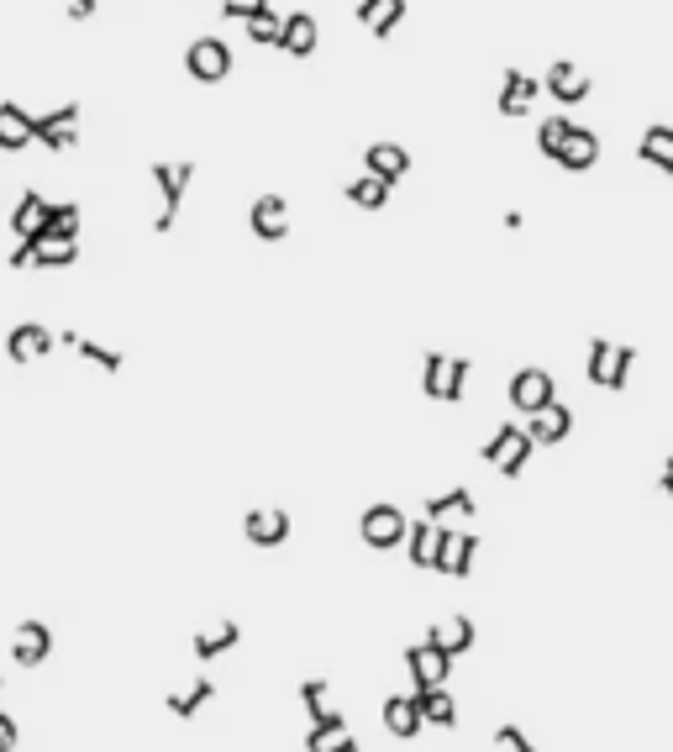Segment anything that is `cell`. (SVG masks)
Masks as SVG:
<instances>
[{
	"label": "cell",
	"instance_id": "cell-1",
	"mask_svg": "<svg viewBox=\"0 0 673 752\" xmlns=\"http://www.w3.org/2000/svg\"><path fill=\"white\" fill-rule=\"evenodd\" d=\"M636 369V348L632 342H611V337H594L590 353H584V374L600 390H626Z\"/></svg>",
	"mask_w": 673,
	"mask_h": 752
},
{
	"label": "cell",
	"instance_id": "cell-2",
	"mask_svg": "<svg viewBox=\"0 0 673 752\" xmlns=\"http://www.w3.org/2000/svg\"><path fill=\"white\" fill-rule=\"evenodd\" d=\"M532 453H536V442H532V432H526L521 421H500L495 437L479 448V458H484V463H495L505 479H521V474H526Z\"/></svg>",
	"mask_w": 673,
	"mask_h": 752
},
{
	"label": "cell",
	"instance_id": "cell-3",
	"mask_svg": "<svg viewBox=\"0 0 673 752\" xmlns=\"http://www.w3.org/2000/svg\"><path fill=\"white\" fill-rule=\"evenodd\" d=\"M469 369H474L469 358L426 353V358H421V395L458 405V400H463V390H469Z\"/></svg>",
	"mask_w": 673,
	"mask_h": 752
},
{
	"label": "cell",
	"instance_id": "cell-4",
	"mask_svg": "<svg viewBox=\"0 0 673 752\" xmlns=\"http://www.w3.org/2000/svg\"><path fill=\"white\" fill-rule=\"evenodd\" d=\"M153 184H159V217H153V232H169L179 221V205H184V190L195 179V163H153L148 169Z\"/></svg>",
	"mask_w": 673,
	"mask_h": 752
},
{
	"label": "cell",
	"instance_id": "cell-5",
	"mask_svg": "<svg viewBox=\"0 0 673 752\" xmlns=\"http://www.w3.org/2000/svg\"><path fill=\"white\" fill-rule=\"evenodd\" d=\"M505 400H511V411H521V417H536L542 405H553V400H558V379L548 374V369L526 363V369H515V374H511Z\"/></svg>",
	"mask_w": 673,
	"mask_h": 752
},
{
	"label": "cell",
	"instance_id": "cell-6",
	"mask_svg": "<svg viewBox=\"0 0 673 752\" xmlns=\"http://www.w3.org/2000/svg\"><path fill=\"white\" fill-rule=\"evenodd\" d=\"M405 532H411V515L400 511V505H369V511H363V521H358L363 548H379V553L405 548Z\"/></svg>",
	"mask_w": 673,
	"mask_h": 752
},
{
	"label": "cell",
	"instance_id": "cell-7",
	"mask_svg": "<svg viewBox=\"0 0 673 752\" xmlns=\"http://www.w3.org/2000/svg\"><path fill=\"white\" fill-rule=\"evenodd\" d=\"M184 69H190V80L195 84H221L232 74V42L227 38H195L190 42V53H184Z\"/></svg>",
	"mask_w": 673,
	"mask_h": 752
},
{
	"label": "cell",
	"instance_id": "cell-8",
	"mask_svg": "<svg viewBox=\"0 0 673 752\" xmlns=\"http://www.w3.org/2000/svg\"><path fill=\"white\" fill-rule=\"evenodd\" d=\"M295 532V521L284 505H253V511L242 515V537L253 542V548H284Z\"/></svg>",
	"mask_w": 673,
	"mask_h": 752
},
{
	"label": "cell",
	"instance_id": "cell-9",
	"mask_svg": "<svg viewBox=\"0 0 673 752\" xmlns=\"http://www.w3.org/2000/svg\"><path fill=\"white\" fill-rule=\"evenodd\" d=\"M405 669H411V684L416 690H432V684H448V673H453V658L436 648L432 636L421 632L416 648H405Z\"/></svg>",
	"mask_w": 673,
	"mask_h": 752
},
{
	"label": "cell",
	"instance_id": "cell-10",
	"mask_svg": "<svg viewBox=\"0 0 673 752\" xmlns=\"http://www.w3.org/2000/svg\"><path fill=\"white\" fill-rule=\"evenodd\" d=\"M248 227L258 242H284L290 238V200L284 195H258L248 205Z\"/></svg>",
	"mask_w": 673,
	"mask_h": 752
},
{
	"label": "cell",
	"instance_id": "cell-11",
	"mask_svg": "<svg viewBox=\"0 0 673 752\" xmlns=\"http://www.w3.org/2000/svg\"><path fill=\"white\" fill-rule=\"evenodd\" d=\"M59 348V332H48L42 321H21V327H11V337H6V358L11 363H38V358H48Z\"/></svg>",
	"mask_w": 673,
	"mask_h": 752
},
{
	"label": "cell",
	"instance_id": "cell-12",
	"mask_svg": "<svg viewBox=\"0 0 673 752\" xmlns=\"http://www.w3.org/2000/svg\"><path fill=\"white\" fill-rule=\"evenodd\" d=\"M536 96H542V80L526 74V69H505V80H500V117H532Z\"/></svg>",
	"mask_w": 673,
	"mask_h": 752
},
{
	"label": "cell",
	"instance_id": "cell-13",
	"mask_svg": "<svg viewBox=\"0 0 673 752\" xmlns=\"http://www.w3.org/2000/svg\"><path fill=\"white\" fill-rule=\"evenodd\" d=\"M542 90L558 100V106H579V100H590V74H579L569 59H553L548 63V74H542Z\"/></svg>",
	"mask_w": 673,
	"mask_h": 752
},
{
	"label": "cell",
	"instance_id": "cell-14",
	"mask_svg": "<svg viewBox=\"0 0 673 752\" xmlns=\"http://www.w3.org/2000/svg\"><path fill=\"white\" fill-rule=\"evenodd\" d=\"M32 132H38V142H42V148H53V153L74 148V142H80V106H59V111H42Z\"/></svg>",
	"mask_w": 673,
	"mask_h": 752
},
{
	"label": "cell",
	"instance_id": "cell-15",
	"mask_svg": "<svg viewBox=\"0 0 673 752\" xmlns=\"http://www.w3.org/2000/svg\"><path fill=\"white\" fill-rule=\"evenodd\" d=\"M321 42V21L311 11H284V32H279V53L290 59H311Z\"/></svg>",
	"mask_w": 673,
	"mask_h": 752
},
{
	"label": "cell",
	"instance_id": "cell-16",
	"mask_svg": "<svg viewBox=\"0 0 673 752\" xmlns=\"http://www.w3.org/2000/svg\"><path fill=\"white\" fill-rule=\"evenodd\" d=\"M379 721H384V732L400 736V742H411V736H421V705L416 694H384V705H379Z\"/></svg>",
	"mask_w": 673,
	"mask_h": 752
},
{
	"label": "cell",
	"instance_id": "cell-17",
	"mask_svg": "<svg viewBox=\"0 0 673 752\" xmlns=\"http://www.w3.org/2000/svg\"><path fill=\"white\" fill-rule=\"evenodd\" d=\"M553 163L563 169V174H590L594 163H600V132H594V127H579V121H574V132H569L563 153H558Z\"/></svg>",
	"mask_w": 673,
	"mask_h": 752
},
{
	"label": "cell",
	"instance_id": "cell-18",
	"mask_svg": "<svg viewBox=\"0 0 673 752\" xmlns=\"http://www.w3.org/2000/svg\"><path fill=\"white\" fill-rule=\"evenodd\" d=\"M474 553H479V537H474V532H448V527H442V553H436V574L469 579V569H474Z\"/></svg>",
	"mask_w": 673,
	"mask_h": 752
},
{
	"label": "cell",
	"instance_id": "cell-19",
	"mask_svg": "<svg viewBox=\"0 0 673 752\" xmlns=\"http://www.w3.org/2000/svg\"><path fill=\"white\" fill-rule=\"evenodd\" d=\"M48 653H53V632L42 621H21L17 636H11V663L17 669H38V663H48Z\"/></svg>",
	"mask_w": 673,
	"mask_h": 752
},
{
	"label": "cell",
	"instance_id": "cell-20",
	"mask_svg": "<svg viewBox=\"0 0 673 752\" xmlns=\"http://www.w3.org/2000/svg\"><path fill=\"white\" fill-rule=\"evenodd\" d=\"M48 211H53V200H42V190H21L17 211H11V232L21 242H42L48 232Z\"/></svg>",
	"mask_w": 673,
	"mask_h": 752
},
{
	"label": "cell",
	"instance_id": "cell-21",
	"mask_svg": "<svg viewBox=\"0 0 673 752\" xmlns=\"http://www.w3.org/2000/svg\"><path fill=\"white\" fill-rule=\"evenodd\" d=\"M526 432H532L536 448H558L563 437L574 432V411H569L563 400H553V405H542L536 417H526Z\"/></svg>",
	"mask_w": 673,
	"mask_h": 752
},
{
	"label": "cell",
	"instance_id": "cell-22",
	"mask_svg": "<svg viewBox=\"0 0 673 752\" xmlns=\"http://www.w3.org/2000/svg\"><path fill=\"white\" fill-rule=\"evenodd\" d=\"M436 553H442V521L416 515L411 532H405V558H411V569H436Z\"/></svg>",
	"mask_w": 673,
	"mask_h": 752
},
{
	"label": "cell",
	"instance_id": "cell-23",
	"mask_svg": "<svg viewBox=\"0 0 673 752\" xmlns=\"http://www.w3.org/2000/svg\"><path fill=\"white\" fill-rule=\"evenodd\" d=\"M363 169L379 174L384 184H400V179L411 174V153H405L400 142H369V148H363Z\"/></svg>",
	"mask_w": 673,
	"mask_h": 752
},
{
	"label": "cell",
	"instance_id": "cell-24",
	"mask_svg": "<svg viewBox=\"0 0 673 752\" xmlns=\"http://www.w3.org/2000/svg\"><path fill=\"white\" fill-rule=\"evenodd\" d=\"M38 117L32 111H21L17 100H0V153H21L27 142H38Z\"/></svg>",
	"mask_w": 673,
	"mask_h": 752
},
{
	"label": "cell",
	"instance_id": "cell-25",
	"mask_svg": "<svg viewBox=\"0 0 673 752\" xmlns=\"http://www.w3.org/2000/svg\"><path fill=\"white\" fill-rule=\"evenodd\" d=\"M636 159L657 169V174H673V127L669 121H653V127H642V138H636Z\"/></svg>",
	"mask_w": 673,
	"mask_h": 752
},
{
	"label": "cell",
	"instance_id": "cell-26",
	"mask_svg": "<svg viewBox=\"0 0 673 752\" xmlns=\"http://www.w3.org/2000/svg\"><path fill=\"white\" fill-rule=\"evenodd\" d=\"M421 705V721L426 726H442V732H453L458 726V700L448 694V684H432V690H411Z\"/></svg>",
	"mask_w": 673,
	"mask_h": 752
},
{
	"label": "cell",
	"instance_id": "cell-27",
	"mask_svg": "<svg viewBox=\"0 0 673 752\" xmlns=\"http://www.w3.org/2000/svg\"><path fill=\"white\" fill-rule=\"evenodd\" d=\"M342 195L353 200L358 211H384V205H390V195H395V184H384L379 174H369V169H363V174H353L348 184H342Z\"/></svg>",
	"mask_w": 673,
	"mask_h": 752
},
{
	"label": "cell",
	"instance_id": "cell-28",
	"mask_svg": "<svg viewBox=\"0 0 673 752\" xmlns=\"http://www.w3.org/2000/svg\"><path fill=\"white\" fill-rule=\"evenodd\" d=\"M238 642H242V626H238V621H221V626H211V632H195V642H190V653H195L200 663H211V658L232 653Z\"/></svg>",
	"mask_w": 673,
	"mask_h": 752
},
{
	"label": "cell",
	"instance_id": "cell-29",
	"mask_svg": "<svg viewBox=\"0 0 673 752\" xmlns=\"http://www.w3.org/2000/svg\"><path fill=\"white\" fill-rule=\"evenodd\" d=\"M479 505H474V490L469 484H458V490H442V495H432V500H421V515L426 521H448V515H474Z\"/></svg>",
	"mask_w": 673,
	"mask_h": 752
},
{
	"label": "cell",
	"instance_id": "cell-30",
	"mask_svg": "<svg viewBox=\"0 0 673 752\" xmlns=\"http://www.w3.org/2000/svg\"><path fill=\"white\" fill-rule=\"evenodd\" d=\"M217 700V684H211V673H200L190 690H179V694H169V715H179V721H190V715H200L205 705Z\"/></svg>",
	"mask_w": 673,
	"mask_h": 752
},
{
	"label": "cell",
	"instance_id": "cell-31",
	"mask_svg": "<svg viewBox=\"0 0 673 752\" xmlns=\"http://www.w3.org/2000/svg\"><path fill=\"white\" fill-rule=\"evenodd\" d=\"M426 636H432L448 658H458V653H469V648H474V621H469V615H453L448 626H432Z\"/></svg>",
	"mask_w": 673,
	"mask_h": 752
},
{
	"label": "cell",
	"instance_id": "cell-32",
	"mask_svg": "<svg viewBox=\"0 0 673 752\" xmlns=\"http://www.w3.org/2000/svg\"><path fill=\"white\" fill-rule=\"evenodd\" d=\"M59 337H63V348H74L84 363H96V369H106V374H121L117 348H100V342H90V337H80V332H59Z\"/></svg>",
	"mask_w": 673,
	"mask_h": 752
},
{
	"label": "cell",
	"instance_id": "cell-33",
	"mask_svg": "<svg viewBox=\"0 0 673 752\" xmlns=\"http://www.w3.org/2000/svg\"><path fill=\"white\" fill-rule=\"evenodd\" d=\"M569 132H574V121L569 117H542L532 127L536 153H542V159H558V153H563V142H569Z\"/></svg>",
	"mask_w": 673,
	"mask_h": 752
},
{
	"label": "cell",
	"instance_id": "cell-34",
	"mask_svg": "<svg viewBox=\"0 0 673 752\" xmlns=\"http://www.w3.org/2000/svg\"><path fill=\"white\" fill-rule=\"evenodd\" d=\"M242 27H248V42H253V48H279V32H284V11L263 6V11H258V17H248Z\"/></svg>",
	"mask_w": 673,
	"mask_h": 752
},
{
	"label": "cell",
	"instance_id": "cell-35",
	"mask_svg": "<svg viewBox=\"0 0 673 752\" xmlns=\"http://www.w3.org/2000/svg\"><path fill=\"white\" fill-rule=\"evenodd\" d=\"M336 736H348V715H342V711H327V715H317V721H311V732H305V752L332 748Z\"/></svg>",
	"mask_w": 673,
	"mask_h": 752
},
{
	"label": "cell",
	"instance_id": "cell-36",
	"mask_svg": "<svg viewBox=\"0 0 673 752\" xmlns=\"http://www.w3.org/2000/svg\"><path fill=\"white\" fill-rule=\"evenodd\" d=\"M42 242H80V205H53Z\"/></svg>",
	"mask_w": 673,
	"mask_h": 752
},
{
	"label": "cell",
	"instance_id": "cell-37",
	"mask_svg": "<svg viewBox=\"0 0 673 752\" xmlns=\"http://www.w3.org/2000/svg\"><path fill=\"white\" fill-rule=\"evenodd\" d=\"M74 258H80V242H38L32 269H69Z\"/></svg>",
	"mask_w": 673,
	"mask_h": 752
},
{
	"label": "cell",
	"instance_id": "cell-38",
	"mask_svg": "<svg viewBox=\"0 0 673 752\" xmlns=\"http://www.w3.org/2000/svg\"><path fill=\"white\" fill-rule=\"evenodd\" d=\"M400 21H405V0H390V6H384V11L369 21V38H374V42H390Z\"/></svg>",
	"mask_w": 673,
	"mask_h": 752
},
{
	"label": "cell",
	"instance_id": "cell-39",
	"mask_svg": "<svg viewBox=\"0 0 673 752\" xmlns=\"http://www.w3.org/2000/svg\"><path fill=\"white\" fill-rule=\"evenodd\" d=\"M300 705H305V715H311V721L332 711V705H327V679H321V673H311V679L300 684Z\"/></svg>",
	"mask_w": 673,
	"mask_h": 752
},
{
	"label": "cell",
	"instance_id": "cell-40",
	"mask_svg": "<svg viewBox=\"0 0 673 752\" xmlns=\"http://www.w3.org/2000/svg\"><path fill=\"white\" fill-rule=\"evenodd\" d=\"M495 748L500 752H536V742L521 732V726H511V721H505V726H495Z\"/></svg>",
	"mask_w": 673,
	"mask_h": 752
},
{
	"label": "cell",
	"instance_id": "cell-41",
	"mask_svg": "<svg viewBox=\"0 0 673 752\" xmlns=\"http://www.w3.org/2000/svg\"><path fill=\"white\" fill-rule=\"evenodd\" d=\"M263 6H274V0H221V17H227V21H248V17H258Z\"/></svg>",
	"mask_w": 673,
	"mask_h": 752
},
{
	"label": "cell",
	"instance_id": "cell-42",
	"mask_svg": "<svg viewBox=\"0 0 673 752\" xmlns=\"http://www.w3.org/2000/svg\"><path fill=\"white\" fill-rule=\"evenodd\" d=\"M17 742H21V732H17V721L0 711V752H17Z\"/></svg>",
	"mask_w": 673,
	"mask_h": 752
},
{
	"label": "cell",
	"instance_id": "cell-43",
	"mask_svg": "<svg viewBox=\"0 0 673 752\" xmlns=\"http://www.w3.org/2000/svg\"><path fill=\"white\" fill-rule=\"evenodd\" d=\"M63 11H69L74 21H90L100 11V0H63Z\"/></svg>",
	"mask_w": 673,
	"mask_h": 752
},
{
	"label": "cell",
	"instance_id": "cell-44",
	"mask_svg": "<svg viewBox=\"0 0 673 752\" xmlns=\"http://www.w3.org/2000/svg\"><path fill=\"white\" fill-rule=\"evenodd\" d=\"M384 6H390V0H358V11H353L358 27H369V21H374L379 11H384Z\"/></svg>",
	"mask_w": 673,
	"mask_h": 752
},
{
	"label": "cell",
	"instance_id": "cell-45",
	"mask_svg": "<svg viewBox=\"0 0 673 752\" xmlns=\"http://www.w3.org/2000/svg\"><path fill=\"white\" fill-rule=\"evenodd\" d=\"M317 752H358V736H336L332 748H317Z\"/></svg>",
	"mask_w": 673,
	"mask_h": 752
},
{
	"label": "cell",
	"instance_id": "cell-46",
	"mask_svg": "<svg viewBox=\"0 0 673 752\" xmlns=\"http://www.w3.org/2000/svg\"><path fill=\"white\" fill-rule=\"evenodd\" d=\"M657 484H663V495L673 500V453H669V463H663V479H657Z\"/></svg>",
	"mask_w": 673,
	"mask_h": 752
},
{
	"label": "cell",
	"instance_id": "cell-47",
	"mask_svg": "<svg viewBox=\"0 0 673 752\" xmlns=\"http://www.w3.org/2000/svg\"><path fill=\"white\" fill-rule=\"evenodd\" d=\"M0 690H6V679H0Z\"/></svg>",
	"mask_w": 673,
	"mask_h": 752
}]
</instances>
